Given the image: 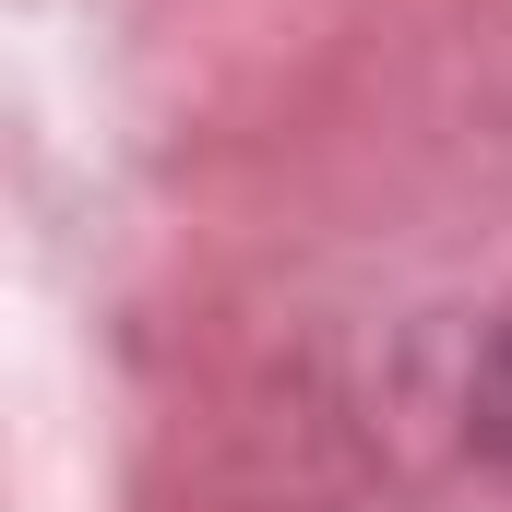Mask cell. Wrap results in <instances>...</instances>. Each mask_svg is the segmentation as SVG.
<instances>
[{
	"label": "cell",
	"mask_w": 512,
	"mask_h": 512,
	"mask_svg": "<svg viewBox=\"0 0 512 512\" xmlns=\"http://www.w3.org/2000/svg\"><path fill=\"white\" fill-rule=\"evenodd\" d=\"M477 429L512 453V334H501V358H489V382H477Z\"/></svg>",
	"instance_id": "6da1fadb"
}]
</instances>
